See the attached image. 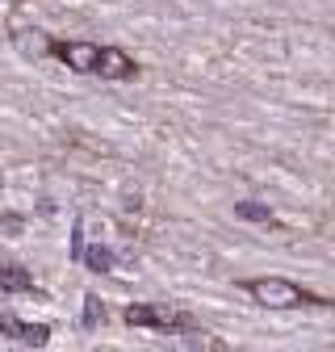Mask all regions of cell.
Masks as SVG:
<instances>
[{"label": "cell", "mask_w": 335, "mask_h": 352, "mask_svg": "<svg viewBox=\"0 0 335 352\" xmlns=\"http://www.w3.org/2000/svg\"><path fill=\"white\" fill-rule=\"evenodd\" d=\"M247 294L256 298L260 306H273V311H289V306H306V302H319L310 298L306 289H298L285 277H260V281H247Z\"/></svg>", "instance_id": "6da1fadb"}, {"label": "cell", "mask_w": 335, "mask_h": 352, "mask_svg": "<svg viewBox=\"0 0 335 352\" xmlns=\"http://www.w3.org/2000/svg\"><path fill=\"white\" fill-rule=\"evenodd\" d=\"M71 72H97V47H89V42H55V47H51Z\"/></svg>", "instance_id": "7a4b0ae2"}, {"label": "cell", "mask_w": 335, "mask_h": 352, "mask_svg": "<svg viewBox=\"0 0 335 352\" xmlns=\"http://www.w3.org/2000/svg\"><path fill=\"white\" fill-rule=\"evenodd\" d=\"M135 72H139L135 59L126 55V51H117V47H105L97 55V76H105V80H130Z\"/></svg>", "instance_id": "3957f363"}, {"label": "cell", "mask_w": 335, "mask_h": 352, "mask_svg": "<svg viewBox=\"0 0 335 352\" xmlns=\"http://www.w3.org/2000/svg\"><path fill=\"white\" fill-rule=\"evenodd\" d=\"M126 323L130 327H163V311H155V306H126Z\"/></svg>", "instance_id": "277c9868"}, {"label": "cell", "mask_w": 335, "mask_h": 352, "mask_svg": "<svg viewBox=\"0 0 335 352\" xmlns=\"http://www.w3.org/2000/svg\"><path fill=\"white\" fill-rule=\"evenodd\" d=\"M84 264H89L93 273H109L113 269V252L109 248H84Z\"/></svg>", "instance_id": "5b68a950"}, {"label": "cell", "mask_w": 335, "mask_h": 352, "mask_svg": "<svg viewBox=\"0 0 335 352\" xmlns=\"http://www.w3.org/2000/svg\"><path fill=\"white\" fill-rule=\"evenodd\" d=\"M235 214L243 218V223H268V218H273V214H268V206H260V201H239V206H235Z\"/></svg>", "instance_id": "8992f818"}, {"label": "cell", "mask_w": 335, "mask_h": 352, "mask_svg": "<svg viewBox=\"0 0 335 352\" xmlns=\"http://www.w3.org/2000/svg\"><path fill=\"white\" fill-rule=\"evenodd\" d=\"M0 285L5 289H30V273L25 269H0Z\"/></svg>", "instance_id": "52a82bcc"}, {"label": "cell", "mask_w": 335, "mask_h": 352, "mask_svg": "<svg viewBox=\"0 0 335 352\" xmlns=\"http://www.w3.org/2000/svg\"><path fill=\"white\" fill-rule=\"evenodd\" d=\"M21 340L38 348V344H47V340H51V327H47V323H25V327H21Z\"/></svg>", "instance_id": "ba28073f"}, {"label": "cell", "mask_w": 335, "mask_h": 352, "mask_svg": "<svg viewBox=\"0 0 335 352\" xmlns=\"http://www.w3.org/2000/svg\"><path fill=\"white\" fill-rule=\"evenodd\" d=\"M21 327H25V323H21L17 315H0V331H5V336H13V340H21Z\"/></svg>", "instance_id": "9c48e42d"}, {"label": "cell", "mask_w": 335, "mask_h": 352, "mask_svg": "<svg viewBox=\"0 0 335 352\" xmlns=\"http://www.w3.org/2000/svg\"><path fill=\"white\" fill-rule=\"evenodd\" d=\"M101 315H105L101 311V298H89V323H101Z\"/></svg>", "instance_id": "30bf717a"}]
</instances>
